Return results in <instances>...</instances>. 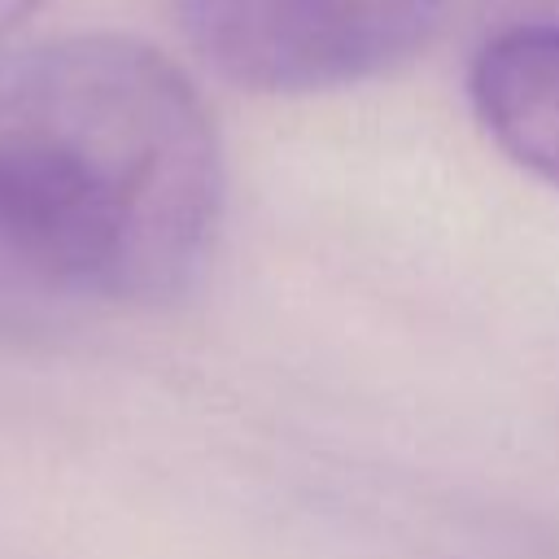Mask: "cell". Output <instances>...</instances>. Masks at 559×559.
Listing matches in <instances>:
<instances>
[{
	"mask_svg": "<svg viewBox=\"0 0 559 559\" xmlns=\"http://www.w3.org/2000/svg\"><path fill=\"white\" fill-rule=\"evenodd\" d=\"M450 0H175L197 57L262 96L354 87L415 61Z\"/></svg>",
	"mask_w": 559,
	"mask_h": 559,
	"instance_id": "7a4b0ae2",
	"label": "cell"
},
{
	"mask_svg": "<svg viewBox=\"0 0 559 559\" xmlns=\"http://www.w3.org/2000/svg\"><path fill=\"white\" fill-rule=\"evenodd\" d=\"M223 192L214 114L162 48L118 31L0 44V258L26 280L166 306L201 280Z\"/></svg>",
	"mask_w": 559,
	"mask_h": 559,
	"instance_id": "6da1fadb",
	"label": "cell"
},
{
	"mask_svg": "<svg viewBox=\"0 0 559 559\" xmlns=\"http://www.w3.org/2000/svg\"><path fill=\"white\" fill-rule=\"evenodd\" d=\"M44 4H48V0H0V44H9V35H13L22 22H31Z\"/></svg>",
	"mask_w": 559,
	"mask_h": 559,
	"instance_id": "277c9868",
	"label": "cell"
},
{
	"mask_svg": "<svg viewBox=\"0 0 559 559\" xmlns=\"http://www.w3.org/2000/svg\"><path fill=\"white\" fill-rule=\"evenodd\" d=\"M467 96L485 135L520 170L559 188V22H520L485 39Z\"/></svg>",
	"mask_w": 559,
	"mask_h": 559,
	"instance_id": "3957f363",
	"label": "cell"
}]
</instances>
